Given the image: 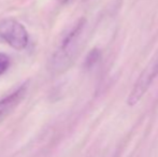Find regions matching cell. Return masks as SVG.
Masks as SVG:
<instances>
[{"label":"cell","mask_w":158,"mask_h":157,"mask_svg":"<svg viewBox=\"0 0 158 157\" xmlns=\"http://www.w3.org/2000/svg\"><path fill=\"white\" fill-rule=\"evenodd\" d=\"M86 26V19H81L64 36L52 57V71L55 74L63 73L73 63L79 52L81 40Z\"/></svg>","instance_id":"obj_1"},{"label":"cell","mask_w":158,"mask_h":157,"mask_svg":"<svg viewBox=\"0 0 158 157\" xmlns=\"http://www.w3.org/2000/svg\"><path fill=\"white\" fill-rule=\"evenodd\" d=\"M0 38L15 50H23L29 42V35L26 28L14 19L0 21Z\"/></svg>","instance_id":"obj_2"},{"label":"cell","mask_w":158,"mask_h":157,"mask_svg":"<svg viewBox=\"0 0 158 157\" xmlns=\"http://www.w3.org/2000/svg\"><path fill=\"white\" fill-rule=\"evenodd\" d=\"M158 76V57L154 58L141 72L140 76L138 78L137 82L133 84L132 89L130 90V94L127 99V105L132 107L135 105L142 97L145 95L148 90L153 82Z\"/></svg>","instance_id":"obj_3"},{"label":"cell","mask_w":158,"mask_h":157,"mask_svg":"<svg viewBox=\"0 0 158 157\" xmlns=\"http://www.w3.org/2000/svg\"><path fill=\"white\" fill-rule=\"evenodd\" d=\"M26 92H27V88L25 85H23L12 94L8 95L0 100V122L6 118L17 107V105L23 100Z\"/></svg>","instance_id":"obj_4"},{"label":"cell","mask_w":158,"mask_h":157,"mask_svg":"<svg viewBox=\"0 0 158 157\" xmlns=\"http://www.w3.org/2000/svg\"><path fill=\"white\" fill-rule=\"evenodd\" d=\"M100 58H101V53H100V51L98 50V48H94V50H92L89 53H88L87 56H86L85 67L88 68V69L93 68L94 66L97 65L98 61L100 60Z\"/></svg>","instance_id":"obj_5"},{"label":"cell","mask_w":158,"mask_h":157,"mask_svg":"<svg viewBox=\"0 0 158 157\" xmlns=\"http://www.w3.org/2000/svg\"><path fill=\"white\" fill-rule=\"evenodd\" d=\"M10 67V58L8 55L0 53V76L6 71Z\"/></svg>","instance_id":"obj_6"},{"label":"cell","mask_w":158,"mask_h":157,"mask_svg":"<svg viewBox=\"0 0 158 157\" xmlns=\"http://www.w3.org/2000/svg\"><path fill=\"white\" fill-rule=\"evenodd\" d=\"M60 2H63V3H66V2H68L69 0H59Z\"/></svg>","instance_id":"obj_7"}]
</instances>
